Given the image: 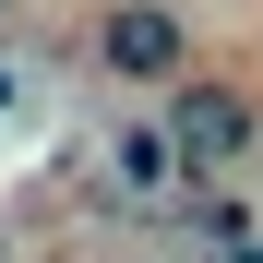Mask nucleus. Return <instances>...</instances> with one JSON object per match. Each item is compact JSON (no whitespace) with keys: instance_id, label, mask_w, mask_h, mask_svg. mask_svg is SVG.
<instances>
[{"instance_id":"nucleus-1","label":"nucleus","mask_w":263,"mask_h":263,"mask_svg":"<svg viewBox=\"0 0 263 263\" xmlns=\"http://www.w3.org/2000/svg\"><path fill=\"white\" fill-rule=\"evenodd\" d=\"M251 96L239 84H215V72H167V144H180V180H215V167H239L251 156Z\"/></svg>"},{"instance_id":"nucleus-2","label":"nucleus","mask_w":263,"mask_h":263,"mask_svg":"<svg viewBox=\"0 0 263 263\" xmlns=\"http://www.w3.org/2000/svg\"><path fill=\"white\" fill-rule=\"evenodd\" d=\"M96 60L120 84H167V72H192V36L167 0H108V24H96Z\"/></svg>"},{"instance_id":"nucleus-3","label":"nucleus","mask_w":263,"mask_h":263,"mask_svg":"<svg viewBox=\"0 0 263 263\" xmlns=\"http://www.w3.org/2000/svg\"><path fill=\"white\" fill-rule=\"evenodd\" d=\"M108 180H120L132 203H156L167 180H180V144H167V120H144V132H120V144H108Z\"/></svg>"},{"instance_id":"nucleus-4","label":"nucleus","mask_w":263,"mask_h":263,"mask_svg":"<svg viewBox=\"0 0 263 263\" xmlns=\"http://www.w3.org/2000/svg\"><path fill=\"white\" fill-rule=\"evenodd\" d=\"M228 263H263V239H228Z\"/></svg>"},{"instance_id":"nucleus-5","label":"nucleus","mask_w":263,"mask_h":263,"mask_svg":"<svg viewBox=\"0 0 263 263\" xmlns=\"http://www.w3.org/2000/svg\"><path fill=\"white\" fill-rule=\"evenodd\" d=\"M0 108H12V72H0Z\"/></svg>"},{"instance_id":"nucleus-6","label":"nucleus","mask_w":263,"mask_h":263,"mask_svg":"<svg viewBox=\"0 0 263 263\" xmlns=\"http://www.w3.org/2000/svg\"><path fill=\"white\" fill-rule=\"evenodd\" d=\"M12 12H24V0H0V24H12Z\"/></svg>"},{"instance_id":"nucleus-7","label":"nucleus","mask_w":263,"mask_h":263,"mask_svg":"<svg viewBox=\"0 0 263 263\" xmlns=\"http://www.w3.org/2000/svg\"><path fill=\"white\" fill-rule=\"evenodd\" d=\"M48 263H72V251H48Z\"/></svg>"},{"instance_id":"nucleus-8","label":"nucleus","mask_w":263,"mask_h":263,"mask_svg":"<svg viewBox=\"0 0 263 263\" xmlns=\"http://www.w3.org/2000/svg\"><path fill=\"white\" fill-rule=\"evenodd\" d=\"M0 263H12V251H0Z\"/></svg>"}]
</instances>
